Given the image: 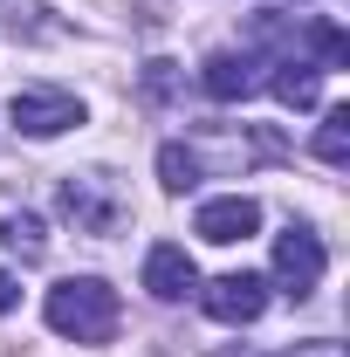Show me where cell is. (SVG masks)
<instances>
[{
	"mask_svg": "<svg viewBox=\"0 0 350 357\" xmlns=\"http://www.w3.org/2000/svg\"><path fill=\"white\" fill-rule=\"evenodd\" d=\"M254 227H261V206H254L248 192H227V199H206V206H199L192 234L213 241V248H234V241H248Z\"/></svg>",
	"mask_w": 350,
	"mask_h": 357,
	"instance_id": "6",
	"label": "cell"
},
{
	"mask_svg": "<svg viewBox=\"0 0 350 357\" xmlns=\"http://www.w3.org/2000/svg\"><path fill=\"white\" fill-rule=\"evenodd\" d=\"M55 199H62V213L76 220V234H96V241H103V234H117L124 213H131V206H124V192H117V178H103V172H69Z\"/></svg>",
	"mask_w": 350,
	"mask_h": 357,
	"instance_id": "2",
	"label": "cell"
},
{
	"mask_svg": "<svg viewBox=\"0 0 350 357\" xmlns=\"http://www.w3.org/2000/svg\"><path fill=\"white\" fill-rule=\"evenodd\" d=\"M316 158H323V165H350V103H330V110H323Z\"/></svg>",
	"mask_w": 350,
	"mask_h": 357,
	"instance_id": "10",
	"label": "cell"
},
{
	"mask_svg": "<svg viewBox=\"0 0 350 357\" xmlns=\"http://www.w3.org/2000/svg\"><path fill=\"white\" fill-rule=\"evenodd\" d=\"M0 241H7L21 261H42V255H48V234H42L35 213H7V220H0Z\"/></svg>",
	"mask_w": 350,
	"mask_h": 357,
	"instance_id": "12",
	"label": "cell"
},
{
	"mask_svg": "<svg viewBox=\"0 0 350 357\" xmlns=\"http://www.w3.org/2000/svg\"><path fill=\"white\" fill-rule=\"evenodd\" d=\"M42 316H48V330L69 337V344H110L117 337V289L103 275H69V282L48 289Z\"/></svg>",
	"mask_w": 350,
	"mask_h": 357,
	"instance_id": "1",
	"label": "cell"
},
{
	"mask_svg": "<svg viewBox=\"0 0 350 357\" xmlns=\"http://www.w3.org/2000/svg\"><path fill=\"white\" fill-rule=\"evenodd\" d=\"M275 282H282L296 303L323 282V241H316V227H296V220H289L282 234H275Z\"/></svg>",
	"mask_w": 350,
	"mask_h": 357,
	"instance_id": "4",
	"label": "cell"
},
{
	"mask_svg": "<svg viewBox=\"0 0 350 357\" xmlns=\"http://www.w3.org/2000/svg\"><path fill=\"white\" fill-rule=\"evenodd\" d=\"M199 303L213 323H254L268 310V282L261 275H248V268H234V275H213L206 289H199Z\"/></svg>",
	"mask_w": 350,
	"mask_h": 357,
	"instance_id": "5",
	"label": "cell"
},
{
	"mask_svg": "<svg viewBox=\"0 0 350 357\" xmlns=\"http://www.w3.org/2000/svg\"><path fill=\"white\" fill-rule=\"evenodd\" d=\"M268 83H275V96H282L289 110H316V103H323V62H303V55H282Z\"/></svg>",
	"mask_w": 350,
	"mask_h": 357,
	"instance_id": "9",
	"label": "cell"
},
{
	"mask_svg": "<svg viewBox=\"0 0 350 357\" xmlns=\"http://www.w3.org/2000/svg\"><path fill=\"white\" fill-rule=\"evenodd\" d=\"M14 303H21V282H14V275H7V268H0V316L14 310Z\"/></svg>",
	"mask_w": 350,
	"mask_h": 357,
	"instance_id": "14",
	"label": "cell"
},
{
	"mask_svg": "<svg viewBox=\"0 0 350 357\" xmlns=\"http://www.w3.org/2000/svg\"><path fill=\"white\" fill-rule=\"evenodd\" d=\"M144 289H151L158 303H185V296L199 289V268H192V255H185L178 241H158V248L144 255Z\"/></svg>",
	"mask_w": 350,
	"mask_h": 357,
	"instance_id": "7",
	"label": "cell"
},
{
	"mask_svg": "<svg viewBox=\"0 0 350 357\" xmlns=\"http://www.w3.org/2000/svg\"><path fill=\"white\" fill-rule=\"evenodd\" d=\"M303 42L316 48V55H323V69H344V62H350L344 28H337V21H323V14H316V21H303Z\"/></svg>",
	"mask_w": 350,
	"mask_h": 357,
	"instance_id": "13",
	"label": "cell"
},
{
	"mask_svg": "<svg viewBox=\"0 0 350 357\" xmlns=\"http://www.w3.org/2000/svg\"><path fill=\"white\" fill-rule=\"evenodd\" d=\"M199 83H206V96H213V103H248V96L261 89V76H254V55H234V48H220V55H206Z\"/></svg>",
	"mask_w": 350,
	"mask_h": 357,
	"instance_id": "8",
	"label": "cell"
},
{
	"mask_svg": "<svg viewBox=\"0 0 350 357\" xmlns=\"http://www.w3.org/2000/svg\"><path fill=\"white\" fill-rule=\"evenodd\" d=\"M158 185H165V192H192V185H199V151L158 144Z\"/></svg>",
	"mask_w": 350,
	"mask_h": 357,
	"instance_id": "11",
	"label": "cell"
},
{
	"mask_svg": "<svg viewBox=\"0 0 350 357\" xmlns=\"http://www.w3.org/2000/svg\"><path fill=\"white\" fill-rule=\"evenodd\" d=\"M7 117H14V131H28V137H62V131L83 124V96H69V89H21L7 103Z\"/></svg>",
	"mask_w": 350,
	"mask_h": 357,
	"instance_id": "3",
	"label": "cell"
},
{
	"mask_svg": "<svg viewBox=\"0 0 350 357\" xmlns=\"http://www.w3.org/2000/svg\"><path fill=\"white\" fill-rule=\"evenodd\" d=\"M296 357H344V344H296Z\"/></svg>",
	"mask_w": 350,
	"mask_h": 357,
	"instance_id": "15",
	"label": "cell"
}]
</instances>
